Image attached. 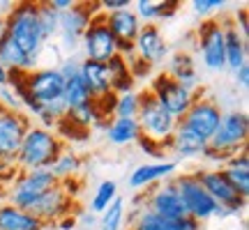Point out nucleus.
I'll list each match as a JSON object with an SVG mask.
<instances>
[{"mask_svg":"<svg viewBox=\"0 0 249 230\" xmlns=\"http://www.w3.org/2000/svg\"><path fill=\"white\" fill-rule=\"evenodd\" d=\"M5 35L23 51L30 62H37L46 39L42 35L39 26V14H37V2L23 0L17 5H9L5 14Z\"/></svg>","mask_w":249,"mask_h":230,"instance_id":"obj_1","label":"nucleus"},{"mask_svg":"<svg viewBox=\"0 0 249 230\" xmlns=\"http://www.w3.org/2000/svg\"><path fill=\"white\" fill-rule=\"evenodd\" d=\"M62 150L65 141H60L55 131L42 124H30L18 148L17 166L21 170H49Z\"/></svg>","mask_w":249,"mask_h":230,"instance_id":"obj_2","label":"nucleus"},{"mask_svg":"<svg viewBox=\"0 0 249 230\" xmlns=\"http://www.w3.org/2000/svg\"><path fill=\"white\" fill-rule=\"evenodd\" d=\"M247 136H249L247 113L245 111H224L222 122H219L214 136L208 143V150H205L203 157L210 161H219L224 166L238 152L247 150Z\"/></svg>","mask_w":249,"mask_h":230,"instance_id":"obj_3","label":"nucleus"},{"mask_svg":"<svg viewBox=\"0 0 249 230\" xmlns=\"http://www.w3.org/2000/svg\"><path fill=\"white\" fill-rule=\"evenodd\" d=\"M136 124H139V129H141L143 138L169 148V141H171V136H173V131H176L178 120L171 113H166V111L155 101V97H152L148 90H143V92H139Z\"/></svg>","mask_w":249,"mask_h":230,"instance_id":"obj_4","label":"nucleus"},{"mask_svg":"<svg viewBox=\"0 0 249 230\" xmlns=\"http://www.w3.org/2000/svg\"><path fill=\"white\" fill-rule=\"evenodd\" d=\"M198 182L203 184V189L208 191V196L214 200V205L222 210L226 216L231 214H240L247 207V198L238 194V189L226 180V175L222 173V168H201L194 170Z\"/></svg>","mask_w":249,"mask_h":230,"instance_id":"obj_5","label":"nucleus"},{"mask_svg":"<svg viewBox=\"0 0 249 230\" xmlns=\"http://www.w3.org/2000/svg\"><path fill=\"white\" fill-rule=\"evenodd\" d=\"M155 101L160 104L166 113H171L176 120H180L182 115L189 111V106L194 104L196 92H189L187 88H182L180 83L171 79L166 71H160V74H152L150 88H148Z\"/></svg>","mask_w":249,"mask_h":230,"instance_id":"obj_6","label":"nucleus"},{"mask_svg":"<svg viewBox=\"0 0 249 230\" xmlns=\"http://www.w3.org/2000/svg\"><path fill=\"white\" fill-rule=\"evenodd\" d=\"M173 182L178 186L180 200L185 205V212L189 219H194V221H198V223H205L208 219H213L214 214H217V205H214V200L208 196L203 184L198 182V177H196L194 170L178 175Z\"/></svg>","mask_w":249,"mask_h":230,"instance_id":"obj_7","label":"nucleus"},{"mask_svg":"<svg viewBox=\"0 0 249 230\" xmlns=\"http://www.w3.org/2000/svg\"><path fill=\"white\" fill-rule=\"evenodd\" d=\"M222 113L224 111L213 97H203V95L198 97L196 95L194 104L189 106V111L180 117L178 122L182 127H187L189 131H194L198 138H203L205 143H210V138L214 136L217 127L222 122Z\"/></svg>","mask_w":249,"mask_h":230,"instance_id":"obj_8","label":"nucleus"},{"mask_svg":"<svg viewBox=\"0 0 249 230\" xmlns=\"http://www.w3.org/2000/svg\"><path fill=\"white\" fill-rule=\"evenodd\" d=\"M55 184H58V180L51 170H23L9 189V205L28 210L37 198H42Z\"/></svg>","mask_w":249,"mask_h":230,"instance_id":"obj_9","label":"nucleus"},{"mask_svg":"<svg viewBox=\"0 0 249 230\" xmlns=\"http://www.w3.org/2000/svg\"><path fill=\"white\" fill-rule=\"evenodd\" d=\"M145 210L152 212L155 216H160L164 221H178V219H185L187 212H185V205L180 200V194H178V186L173 180L169 182H157V186H150L145 189Z\"/></svg>","mask_w":249,"mask_h":230,"instance_id":"obj_10","label":"nucleus"},{"mask_svg":"<svg viewBox=\"0 0 249 230\" xmlns=\"http://www.w3.org/2000/svg\"><path fill=\"white\" fill-rule=\"evenodd\" d=\"M30 124L33 122L26 113L0 108V164H7V166L17 164L18 148Z\"/></svg>","mask_w":249,"mask_h":230,"instance_id":"obj_11","label":"nucleus"},{"mask_svg":"<svg viewBox=\"0 0 249 230\" xmlns=\"http://www.w3.org/2000/svg\"><path fill=\"white\" fill-rule=\"evenodd\" d=\"M81 44H83V51H86L88 60L104 62L107 65L111 58L118 55V42H116V37L111 35V30H108L102 12L95 14L92 21L88 23L86 33L81 37Z\"/></svg>","mask_w":249,"mask_h":230,"instance_id":"obj_12","label":"nucleus"},{"mask_svg":"<svg viewBox=\"0 0 249 230\" xmlns=\"http://www.w3.org/2000/svg\"><path fill=\"white\" fill-rule=\"evenodd\" d=\"M196 46L203 60L205 69L222 71L226 69L224 62V23L217 18H208L196 28Z\"/></svg>","mask_w":249,"mask_h":230,"instance_id":"obj_13","label":"nucleus"},{"mask_svg":"<svg viewBox=\"0 0 249 230\" xmlns=\"http://www.w3.org/2000/svg\"><path fill=\"white\" fill-rule=\"evenodd\" d=\"M95 14H99L97 2H74L71 9L62 12L60 28H58V35H60L62 44L71 46V49L79 44L83 33H86V28H88V23L92 21Z\"/></svg>","mask_w":249,"mask_h":230,"instance_id":"obj_14","label":"nucleus"},{"mask_svg":"<svg viewBox=\"0 0 249 230\" xmlns=\"http://www.w3.org/2000/svg\"><path fill=\"white\" fill-rule=\"evenodd\" d=\"M74 198L67 196V191L60 186V182L53 186V189H49L42 198H37L35 203L28 207V212L37 216L39 221L49 226V223H55L60 221L62 216H70L71 214V207H74Z\"/></svg>","mask_w":249,"mask_h":230,"instance_id":"obj_15","label":"nucleus"},{"mask_svg":"<svg viewBox=\"0 0 249 230\" xmlns=\"http://www.w3.org/2000/svg\"><path fill=\"white\" fill-rule=\"evenodd\" d=\"M134 55L148 65H157L164 58H169V44L164 39V33L157 23H143L139 35L134 39Z\"/></svg>","mask_w":249,"mask_h":230,"instance_id":"obj_16","label":"nucleus"},{"mask_svg":"<svg viewBox=\"0 0 249 230\" xmlns=\"http://www.w3.org/2000/svg\"><path fill=\"white\" fill-rule=\"evenodd\" d=\"M166 74L176 83H180L182 88L189 90V92H196L198 85H201V76L196 71L194 55L189 53V51H176V53H171L169 60H166Z\"/></svg>","mask_w":249,"mask_h":230,"instance_id":"obj_17","label":"nucleus"},{"mask_svg":"<svg viewBox=\"0 0 249 230\" xmlns=\"http://www.w3.org/2000/svg\"><path fill=\"white\" fill-rule=\"evenodd\" d=\"M79 76L86 83L88 92L92 95V99H102L111 95V79H108V67L104 62H95L83 58L79 62Z\"/></svg>","mask_w":249,"mask_h":230,"instance_id":"obj_18","label":"nucleus"},{"mask_svg":"<svg viewBox=\"0 0 249 230\" xmlns=\"http://www.w3.org/2000/svg\"><path fill=\"white\" fill-rule=\"evenodd\" d=\"M224 23V62L231 71L242 67L247 62V39L238 33L233 21H222Z\"/></svg>","mask_w":249,"mask_h":230,"instance_id":"obj_19","label":"nucleus"},{"mask_svg":"<svg viewBox=\"0 0 249 230\" xmlns=\"http://www.w3.org/2000/svg\"><path fill=\"white\" fill-rule=\"evenodd\" d=\"M178 168L176 161H157V164H143L139 168L132 170L129 175V186L132 189H150L152 184L161 182L164 177H169L173 170Z\"/></svg>","mask_w":249,"mask_h":230,"instance_id":"obj_20","label":"nucleus"},{"mask_svg":"<svg viewBox=\"0 0 249 230\" xmlns=\"http://www.w3.org/2000/svg\"><path fill=\"white\" fill-rule=\"evenodd\" d=\"M169 150H173L182 159H192V157H203L205 150H208V143L178 122L176 124V131H173V136L169 141Z\"/></svg>","mask_w":249,"mask_h":230,"instance_id":"obj_21","label":"nucleus"},{"mask_svg":"<svg viewBox=\"0 0 249 230\" xmlns=\"http://www.w3.org/2000/svg\"><path fill=\"white\" fill-rule=\"evenodd\" d=\"M178 9V0H139V2H134L132 12L141 23H157L164 18H173Z\"/></svg>","mask_w":249,"mask_h":230,"instance_id":"obj_22","label":"nucleus"},{"mask_svg":"<svg viewBox=\"0 0 249 230\" xmlns=\"http://www.w3.org/2000/svg\"><path fill=\"white\" fill-rule=\"evenodd\" d=\"M0 230H46V226L28 210L2 203L0 205Z\"/></svg>","mask_w":249,"mask_h":230,"instance_id":"obj_23","label":"nucleus"},{"mask_svg":"<svg viewBox=\"0 0 249 230\" xmlns=\"http://www.w3.org/2000/svg\"><path fill=\"white\" fill-rule=\"evenodd\" d=\"M222 173L226 175V180L238 189V194L247 198L249 196V154H247V150L238 152L235 157H231V159L226 161L222 166Z\"/></svg>","mask_w":249,"mask_h":230,"instance_id":"obj_24","label":"nucleus"},{"mask_svg":"<svg viewBox=\"0 0 249 230\" xmlns=\"http://www.w3.org/2000/svg\"><path fill=\"white\" fill-rule=\"evenodd\" d=\"M107 136L113 145H129L141 138V129L136 124V117H113L107 122Z\"/></svg>","mask_w":249,"mask_h":230,"instance_id":"obj_25","label":"nucleus"},{"mask_svg":"<svg viewBox=\"0 0 249 230\" xmlns=\"http://www.w3.org/2000/svg\"><path fill=\"white\" fill-rule=\"evenodd\" d=\"M108 67V79H111V92L116 95H123V92H132L134 90V76H132V69L129 65L124 60L123 55H116L107 62Z\"/></svg>","mask_w":249,"mask_h":230,"instance_id":"obj_26","label":"nucleus"},{"mask_svg":"<svg viewBox=\"0 0 249 230\" xmlns=\"http://www.w3.org/2000/svg\"><path fill=\"white\" fill-rule=\"evenodd\" d=\"M0 62L7 67V69H17V71H33L35 69V62H30L23 55V51L18 49L7 35L0 37Z\"/></svg>","mask_w":249,"mask_h":230,"instance_id":"obj_27","label":"nucleus"},{"mask_svg":"<svg viewBox=\"0 0 249 230\" xmlns=\"http://www.w3.org/2000/svg\"><path fill=\"white\" fill-rule=\"evenodd\" d=\"M65 104H67V111H74V108H81L92 101V95L88 92L86 83L81 81V76H71V79L65 81Z\"/></svg>","mask_w":249,"mask_h":230,"instance_id":"obj_28","label":"nucleus"},{"mask_svg":"<svg viewBox=\"0 0 249 230\" xmlns=\"http://www.w3.org/2000/svg\"><path fill=\"white\" fill-rule=\"evenodd\" d=\"M49 170L53 173V177L58 180V182H62V180H71V177L79 175L81 159L71 150H62L60 157L51 164V168H49Z\"/></svg>","mask_w":249,"mask_h":230,"instance_id":"obj_29","label":"nucleus"},{"mask_svg":"<svg viewBox=\"0 0 249 230\" xmlns=\"http://www.w3.org/2000/svg\"><path fill=\"white\" fill-rule=\"evenodd\" d=\"M37 14H39V26H42L44 39H51L53 35H58L60 12H55V9L49 5V0H46V2H37Z\"/></svg>","mask_w":249,"mask_h":230,"instance_id":"obj_30","label":"nucleus"},{"mask_svg":"<svg viewBox=\"0 0 249 230\" xmlns=\"http://www.w3.org/2000/svg\"><path fill=\"white\" fill-rule=\"evenodd\" d=\"M116 198H118V184L113 182V180H104V182H99V186L95 189V196H92L90 210L102 214L108 205L116 200Z\"/></svg>","mask_w":249,"mask_h":230,"instance_id":"obj_31","label":"nucleus"},{"mask_svg":"<svg viewBox=\"0 0 249 230\" xmlns=\"http://www.w3.org/2000/svg\"><path fill=\"white\" fill-rule=\"evenodd\" d=\"M123 223H124V200L118 196L116 200L102 212L99 230H120L123 228Z\"/></svg>","mask_w":249,"mask_h":230,"instance_id":"obj_32","label":"nucleus"},{"mask_svg":"<svg viewBox=\"0 0 249 230\" xmlns=\"http://www.w3.org/2000/svg\"><path fill=\"white\" fill-rule=\"evenodd\" d=\"M139 113V92H123L116 95V104H113V117H136Z\"/></svg>","mask_w":249,"mask_h":230,"instance_id":"obj_33","label":"nucleus"},{"mask_svg":"<svg viewBox=\"0 0 249 230\" xmlns=\"http://www.w3.org/2000/svg\"><path fill=\"white\" fill-rule=\"evenodd\" d=\"M224 0H194L192 2V9H194L198 16H210L214 9H222Z\"/></svg>","mask_w":249,"mask_h":230,"instance_id":"obj_34","label":"nucleus"},{"mask_svg":"<svg viewBox=\"0 0 249 230\" xmlns=\"http://www.w3.org/2000/svg\"><path fill=\"white\" fill-rule=\"evenodd\" d=\"M164 230H203V223L185 216V219H178V221H164Z\"/></svg>","mask_w":249,"mask_h":230,"instance_id":"obj_35","label":"nucleus"},{"mask_svg":"<svg viewBox=\"0 0 249 230\" xmlns=\"http://www.w3.org/2000/svg\"><path fill=\"white\" fill-rule=\"evenodd\" d=\"M97 5H99V12H102V14H111V12H120V9L132 7L129 0H102Z\"/></svg>","mask_w":249,"mask_h":230,"instance_id":"obj_36","label":"nucleus"},{"mask_svg":"<svg viewBox=\"0 0 249 230\" xmlns=\"http://www.w3.org/2000/svg\"><path fill=\"white\" fill-rule=\"evenodd\" d=\"M233 74H235V81L240 83V88L247 90L249 88V62H245L242 67H238V69L233 71Z\"/></svg>","mask_w":249,"mask_h":230,"instance_id":"obj_37","label":"nucleus"},{"mask_svg":"<svg viewBox=\"0 0 249 230\" xmlns=\"http://www.w3.org/2000/svg\"><path fill=\"white\" fill-rule=\"evenodd\" d=\"M49 5L55 9V12H67V9H71V5H74V0H49Z\"/></svg>","mask_w":249,"mask_h":230,"instance_id":"obj_38","label":"nucleus"},{"mask_svg":"<svg viewBox=\"0 0 249 230\" xmlns=\"http://www.w3.org/2000/svg\"><path fill=\"white\" fill-rule=\"evenodd\" d=\"M55 223H60V226H58V230H74L76 228V219H74V216H62L60 221H55Z\"/></svg>","mask_w":249,"mask_h":230,"instance_id":"obj_39","label":"nucleus"},{"mask_svg":"<svg viewBox=\"0 0 249 230\" xmlns=\"http://www.w3.org/2000/svg\"><path fill=\"white\" fill-rule=\"evenodd\" d=\"M7 79H9V69L0 62V88H2V85H7Z\"/></svg>","mask_w":249,"mask_h":230,"instance_id":"obj_40","label":"nucleus"},{"mask_svg":"<svg viewBox=\"0 0 249 230\" xmlns=\"http://www.w3.org/2000/svg\"><path fill=\"white\" fill-rule=\"evenodd\" d=\"M5 35V16H2V14H0V37Z\"/></svg>","mask_w":249,"mask_h":230,"instance_id":"obj_41","label":"nucleus"}]
</instances>
